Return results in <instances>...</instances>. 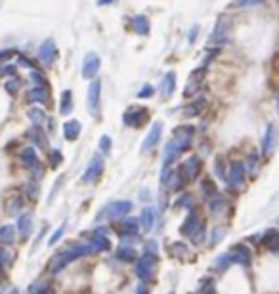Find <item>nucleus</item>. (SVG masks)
I'll use <instances>...</instances> for the list:
<instances>
[{"instance_id":"f257e3e1","label":"nucleus","mask_w":279,"mask_h":294,"mask_svg":"<svg viewBox=\"0 0 279 294\" xmlns=\"http://www.w3.org/2000/svg\"><path fill=\"white\" fill-rule=\"evenodd\" d=\"M193 132L195 128L193 126H178L174 134H172V140L166 144L164 147V159H162V170H168V166L174 161H178V157L182 153H186L190 149L191 142H193Z\"/></svg>"},{"instance_id":"f03ea898","label":"nucleus","mask_w":279,"mask_h":294,"mask_svg":"<svg viewBox=\"0 0 279 294\" xmlns=\"http://www.w3.org/2000/svg\"><path fill=\"white\" fill-rule=\"evenodd\" d=\"M90 254H96L90 241L88 243H77V245H71V247H67V249L56 252V254L50 258L48 269H50L52 273H58V271H61V269H65L69 264H73L75 260H79V258H82V256H90Z\"/></svg>"},{"instance_id":"7ed1b4c3","label":"nucleus","mask_w":279,"mask_h":294,"mask_svg":"<svg viewBox=\"0 0 279 294\" xmlns=\"http://www.w3.org/2000/svg\"><path fill=\"white\" fill-rule=\"evenodd\" d=\"M157 265H159V254L151 252V250H144V254L138 258L136 262V275L142 283H149L157 273Z\"/></svg>"},{"instance_id":"20e7f679","label":"nucleus","mask_w":279,"mask_h":294,"mask_svg":"<svg viewBox=\"0 0 279 294\" xmlns=\"http://www.w3.org/2000/svg\"><path fill=\"white\" fill-rule=\"evenodd\" d=\"M132 210V203L130 201H115L113 205L105 206L102 212L96 216V221H102L105 216H107V220H122L128 212Z\"/></svg>"},{"instance_id":"39448f33","label":"nucleus","mask_w":279,"mask_h":294,"mask_svg":"<svg viewBox=\"0 0 279 294\" xmlns=\"http://www.w3.org/2000/svg\"><path fill=\"white\" fill-rule=\"evenodd\" d=\"M228 184L235 191L245 187V184H247V168H245L243 162H234L230 166V170H228Z\"/></svg>"},{"instance_id":"423d86ee","label":"nucleus","mask_w":279,"mask_h":294,"mask_svg":"<svg viewBox=\"0 0 279 294\" xmlns=\"http://www.w3.org/2000/svg\"><path fill=\"white\" fill-rule=\"evenodd\" d=\"M147 118H149V111H147L146 107H138V105H132L126 113H124V124L126 126H130V128H140V126H144L147 122Z\"/></svg>"},{"instance_id":"0eeeda50","label":"nucleus","mask_w":279,"mask_h":294,"mask_svg":"<svg viewBox=\"0 0 279 294\" xmlns=\"http://www.w3.org/2000/svg\"><path fill=\"white\" fill-rule=\"evenodd\" d=\"M230 260H232V264L235 265H241V267H249L250 262H252V252L247 245H243V243H237L234 245L232 249H230Z\"/></svg>"},{"instance_id":"6e6552de","label":"nucleus","mask_w":279,"mask_h":294,"mask_svg":"<svg viewBox=\"0 0 279 294\" xmlns=\"http://www.w3.org/2000/svg\"><path fill=\"white\" fill-rule=\"evenodd\" d=\"M201 170H203V161L199 159V157H190L188 161L184 162L180 168H178V172H180V176L184 178L186 182H191V180H197V178L201 176Z\"/></svg>"},{"instance_id":"1a4fd4ad","label":"nucleus","mask_w":279,"mask_h":294,"mask_svg":"<svg viewBox=\"0 0 279 294\" xmlns=\"http://www.w3.org/2000/svg\"><path fill=\"white\" fill-rule=\"evenodd\" d=\"M113 231L117 233L120 239H128V237L138 235L140 231V220L138 218H128V220H122L113 225Z\"/></svg>"},{"instance_id":"9d476101","label":"nucleus","mask_w":279,"mask_h":294,"mask_svg":"<svg viewBox=\"0 0 279 294\" xmlns=\"http://www.w3.org/2000/svg\"><path fill=\"white\" fill-rule=\"evenodd\" d=\"M88 111L90 115L98 117L100 115V100H102V82L100 80H92L88 86Z\"/></svg>"},{"instance_id":"9b49d317","label":"nucleus","mask_w":279,"mask_h":294,"mask_svg":"<svg viewBox=\"0 0 279 294\" xmlns=\"http://www.w3.org/2000/svg\"><path fill=\"white\" fill-rule=\"evenodd\" d=\"M19 159H21V162L29 168V170H33V172H37L39 176L42 174V170H40V159H39V155H37V149L33 146H27L21 149V153H19Z\"/></svg>"},{"instance_id":"f8f14e48","label":"nucleus","mask_w":279,"mask_h":294,"mask_svg":"<svg viewBox=\"0 0 279 294\" xmlns=\"http://www.w3.org/2000/svg\"><path fill=\"white\" fill-rule=\"evenodd\" d=\"M203 227H205V223H203V220H201V216H199L195 210H191V214L186 218V221H184L182 227H180V233L191 239L197 231H201Z\"/></svg>"},{"instance_id":"ddd939ff","label":"nucleus","mask_w":279,"mask_h":294,"mask_svg":"<svg viewBox=\"0 0 279 294\" xmlns=\"http://www.w3.org/2000/svg\"><path fill=\"white\" fill-rule=\"evenodd\" d=\"M103 168H105L103 159L96 155V157L90 161L88 168H86V172L82 174V184H94V182H98V180H100V176L103 174Z\"/></svg>"},{"instance_id":"4468645a","label":"nucleus","mask_w":279,"mask_h":294,"mask_svg":"<svg viewBox=\"0 0 279 294\" xmlns=\"http://www.w3.org/2000/svg\"><path fill=\"white\" fill-rule=\"evenodd\" d=\"M278 140H279V132H278V128H276V124H268V126H266L264 140H262V153H264L266 157H270V155L276 151Z\"/></svg>"},{"instance_id":"2eb2a0df","label":"nucleus","mask_w":279,"mask_h":294,"mask_svg":"<svg viewBox=\"0 0 279 294\" xmlns=\"http://www.w3.org/2000/svg\"><path fill=\"white\" fill-rule=\"evenodd\" d=\"M100 65H102V59H100V56L98 54H88L86 58H84V61H82V76L84 78H94L96 74H98V71H100Z\"/></svg>"},{"instance_id":"dca6fc26","label":"nucleus","mask_w":279,"mask_h":294,"mask_svg":"<svg viewBox=\"0 0 279 294\" xmlns=\"http://www.w3.org/2000/svg\"><path fill=\"white\" fill-rule=\"evenodd\" d=\"M39 59L44 65H52L58 59V48L54 44V40H44L39 48Z\"/></svg>"},{"instance_id":"f3484780","label":"nucleus","mask_w":279,"mask_h":294,"mask_svg":"<svg viewBox=\"0 0 279 294\" xmlns=\"http://www.w3.org/2000/svg\"><path fill=\"white\" fill-rule=\"evenodd\" d=\"M161 134H162V122H153L151 130L147 132L146 140H144V144H142V149H144V151H151L153 147L159 146Z\"/></svg>"},{"instance_id":"a211bd4d","label":"nucleus","mask_w":279,"mask_h":294,"mask_svg":"<svg viewBox=\"0 0 279 294\" xmlns=\"http://www.w3.org/2000/svg\"><path fill=\"white\" fill-rule=\"evenodd\" d=\"M15 229H17V233L21 235L23 241H27L31 235V231H33V214H31V212L19 214V216H17V225H15Z\"/></svg>"},{"instance_id":"6ab92c4d","label":"nucleus","mask_w":279,"mask_h":294,"mask_svg":"<svg viewBox=\"0 0 279 294\" xmlns=\"http://www.w3.org/2000/svg\"><path fill=\"white\" fill-rule=\"evenodd\" d=\"M228 199L224 197V195H220V193H216L212 199H210V203H208V210H210V214L214 216V218H218V216H222L224 212H226V208H228Z\"/></svg>"},{"instance_id":"aec40b11","label":"nucleus","mask_w":279,"mask_h":294,"mask_svg":"<svg viewBox=\"0 0 279 294\" xmlns=\"http://www.w3.org/2000/svg\"><path fill=\"white\" fill-rule=\"evenodd\" d=\"M80 132H82V126H80V122L75 120V118L67 120V122L63 124V138H65L67 142H77Z\"/></svg>"},{"instance_id":"412c9836","label":"nucleus","mask_w":279,"mask_h":294,"mask_svg":"<svg viewBox=\"0 0 279 294\" xmlns=\"http://www.w3.org/2000/svg\"><path fill=\"white\" fill-rule=\"evenodd\" d=\"M174 88H176V74L170 71V73H166L162 76L159 92H161L162 98H170V96L174 94Z\"/></svg>"},{"instance_id":"4be33fe9","label":"nucleus","mask_w":279,"mask_h":294,"mask_svg":"<svg viewBox=\"0 0 279 294\" xmlns=\"http://www.w3.org/2000/svg\"><path fill=\"white\" fill-rule=\"evenodd\" d=\"M27 138L31 140L33 147H40V149H46V147H48V138L44 136L40 126H33L29 132H27Z\"/></svg>"},{"instance_id":"5701e85b","label":"nucleus","mask_w":279,"mask_h":294,"mask_svg":"<svg viewBox=\"0 0 279 294\" xmlns=\"http://www.w3.org/2000/svg\"><path fill=\"white\" fill-rule=\"evenodd\" d=\"M155 225V210L151 206H146L140 214V227L144 229V233H149Z\"/></svg>"},{"instance_id":"b1692460","label":"nucleus","mask_w":279,"mask_h":294,"mask_svg":"<svg viewBox=\"0 0 279 294\" xmlns=\"http://www.w3.org/2000/svg\"><path fill=\"white\" fill-rule=\"evenodd\" d=\"M27 102L44 105V103H48V90H46L44 86H33V88L27 92Z\"/></svg>"},{"instance_id":"393cba45","label":"nucleus","mask_w":279,"mask_h":294,"mask_svg":"<svg viewBox=\"0 0 279 294\" xmlns=\"http://www.w3.org/2000/svg\"><path fill=\"white\" fill-rule=\"evenodd\" d=\"M73 107H75L73 92H71V90H63V92H61V103H59V113H61L63 117H67V115H71Z\"/></svg>"},{"instance_id":"a878e982","label":"nucleus","mask_w":279,"mask_h":294,"mask_svg":"<svg viewBox=\"0 0 279 294\" xmlns=\"http://www.w3.org/2000/svg\"><path fill=\"white\" fill-rule=\"evenodd\" d=\"M262 245L272 252H279V231L278 229H268L262 239Z\"/></svg>"},{"instance_id":"bb28decb","label":"nucleus","mask_w":279,"mask_h":294,"mask_svg":"<svg viewBox=\"0 0 279 294\" xmlns=\"http://www.w3.org/2000/svg\"><path fill=\"white\" fill-rule=\"evenodd\" d=\"M15 235H17V229L14 225H10V223L0 225V245H14Z\"/></svg>"},{"instance_id":"cd10ccee","label":"nucleus","mask_w":279,"mask_h":294,"mask_svg":"<svg viewBox=\"0 0 279 294\" xmlns=\"http://www.w3.org/2000/svg\"><path fill=\"white\" fill-rule=\"evenodd\" d=\"M115 256H117V260L128 264V262L136 260V250H134V247H128V245H120L117 249V252H115Z\"/></svg>"},{"instance_id":"c85d7f7f","label":"nucleus","mask_w":279,"mask_h":294,"mask_svg":"<svg viewBox=\"0 0 279 294\" xmlns=\"http://www.w3.org/2000/svg\"><path fill=\"white\" fill-rule=\"evenodd\" d=\"M205 102L206 100H195V102H191L190 105H186L184 107V117H197V115H201V111H203V107H205Z\"/></svg>"},{"instance_id":"c756f323","label":"nucleus","mask_w":279,"mask_h":294,"mask_svg":"<svg viewBox=\"0 0 279 294\" xmlns=\"http://www.w3.org/2000/svg\"><path fill=\"white\" fill-rule=\"evenodd\" d=\"M27 294H54V293H52L50 283H46V281H35V283L29 285Z\"/></svg>"},{"instance_id":"7c9ffc66","label":"nucleus","mask_w":279,"mask_h":294,"mask_svg":"<svg viewBox=\"0 0 279 294\" xmlns=\"http://www.w3.org/2000/svg\"><path fill=\"white\" fill-rule=\"evenodd\" d=\"M132 25L134 31L138 35H147L149 33V19H147L146 15H136V17H132Z\"/></svg>"},{"instance_id":"2f4dec72","label":"nucleus","mask_w":279,"mask_h":294,"mask_svg":"<svg viewBox=\"0 0 279 294\" xmlns=\"http://www.w3.org/2000/svg\"><path fill=\"white\" fill-rule=\"evenodd\" d=\"M170 254H172V258H186L190 254V247L182 241H176L170 245Z\"/></svg>"},{"instance_id":"473e14b6","label":"nucleus","mask_w":279,"mask_h":294,"mask_svg":"<svg viewBox=\"0 0 279 294\" xmlns=\"http://www.w3.org/2000/svg\"><path fill=\"white\" fill-rule=\"evenodd\" d=\"M27 117L31 118V122H33L35 126H40V124L46 120L44 111H42L40 107H31L29 111H27Z\"/></svg>"},{"instance_id":"72a5a7b5","label":"nucleus","mask_w":279,"mask_h":294,"mask_svg":"<svg viewBox=\"0 0 279 294\" xmlns=\"http://www.w3.org/2000/svg\"><path fill=\"white\" fill-rule=\"evenodd\" d=\"M21 208H23V199L19 195H15L14 199H10V203H8V214L10 216H19Z\"/></svg>"},{"instance_id":"f704fd0d","label":"nucleus","mask_w":279,"mask_h":294,"mask_svg":"<svg viewBox=\"0 0 279 294\" xmlns=\"http://www.w3.org/2000/svg\"><path fill=\"white\" fill-rule=\"evenodd\" d=\"M12 260H14V256H12V252H8L6 249H0V275L6 271V267L12 264Z\"/></svg>"},{"instance_id":"c9c22d12","label":"nucleus","mask_w":279,"mask_h":294,"mask_svg":"<svg viewBox=\"0 0 279 294\" xmlns=\"http://www.w3.org/2000/svg\"><path fill=\"white\" fill-rule=\"evenodd\" d=\"M230 265H232V260H230V254H228V252L218 256V258L214 260V269H216V271H226Z\"/></svg>"},{"instance_id":"e433bc0d","label":"nucleus","mask_w":279,"mask_h":294,"mask_svg":"<svg viewBox=\"0 0 279 294\" xmlns=\"http://www.w3.org/2000/svg\"><path fill=\"white\" fill-rule=\"evenodd\" d=\"M203 193H205L208 199H212L216 193H218V187H216V184L210 180V178H205L203 180Z\"/></svg>"},{"instance_id":"4c0bfd02","label":"nucleus","mask_w":279,"mask_h":294,"mask_svg":"<svg viewBox=\"0 0 279 294\" xmlns=\"http://www.w3.org/2000/svg\"><path fill=\"white\" fill-rule=\"evenodd\" d=\"M214 172H216V176L220 178L222 182H228V170H226V164H224L222 157H218L216 162H214Z\"/></svg>"},{"instance_id":"58836bf2","label":"nucleus","mask_w":279,"mask_h":294,"mask_svg":"<svg viewBox=\"0 0 279 294\" xmlns=\"http://www.w3.org/2000/svg\"><path fill=\"white\" fill-rule=\"evenodd\" d=\"M65 229H67V221H63V223L59 225L58 229H56V231L52 233V237L48 239V245H50V247H54V245H58V243H59V239H61V237H63V233H65Z\"/></svg>"},{"instance_id":"ea45409f","label":"nucleus","mask_w":279,"mask_h":294,"mask_svg":"<svg viewBox=\"0 0 279 294\" xmlns=\"http://www.w3.org/2000/svg\"><path fill=\"white\" fill-rule=\"evenodd\" d=\"M226 231H228L226 227H220V225H216V227H214V231H212V237H210V239H212V241H210V247L218 245V243L222 241V237L226 235Z\"/></svg>"},{"instance_id":"a19ab883","label":"nucleus","mask_w":279,"mask_h":294,"mask_svg":"<svg viewBox=\"0 0 279 294\" xmlns=\"http://www.w3.org/2000/svg\"><path fill=\"white\" fill-rule=\"evenodd\" d=\"M61 162H63L61 151H59V149H52V151H50V164H52V168H58Z\"/></svg>"},{"instance_id":"79ce46f5","label":"nucleus","mask_w":279,"mask_h":294,"mask_svg":"<svg viewBox=\"0 0 279 294\" xmlns=\"http://www.w3.org/2000/svg\"><path fill=\"white\" fill-rule=\"evenodd\" d=\"M258 168H260V162H258V155H256V153H252V157H249V174H250V178L256 176Z\"/></svg>"},{"instance_id":"37998d69","label":"nucleus","mask_w":279,"mask_h":294,"mask_svg":"<svg viewBox=\"0 0 279 294\" xmlns=\"http://www.w3.org/2000/svg\"><path fill=\"white\" fill-rule=\"evenodd\" d=\"M25 191H27V197H29L31 201H37L39 199V185H37V182H29L25 185Z\"/></svg>"},{"instance_id":"c03bdc74","label":"nucleus","mask_w":279,"mask_h":294,"mask_svg":"<svg viewBox=\"0 0 279 294\" xmlns=\"http://www.w3.org/2000/svg\"><path fill=\"white\" fill-rule=\"evenodd\" d=\"M111 147H113L111 138H109V136H102V138H100V151H102L103 155H107V153L111 151Z\"/></svg>"},{"instance_id":"a18cd8bd","label":"nucleus","mask_w":279,"mask_h":294,"mask_svg":"<svg viewBox=\"0 0 279 294\" xmlns=\"http://www.w3.org/2000/svg\"><path fill=\"white\" fill-rule=\"evenodd\" d=\"M31 80L35 82V86H44V88L48 86L46 78H44V76H42L40 73H37V71H33V73H31Z\"/></svg>"},{"instance_id":"49530a36","label":"nucleus","mask_w":279,"mask_h":294,"mask_svg":"<svg viewBox=\"0 0 279 294\" xmlns=\"http://www.w3.org/2000/svg\"><path fill=\"white\" fill-rule=\"evenodd\" d=\"M19 84H21V82H19V78H12V80H8V82H6V90H8L10 94H15V92L19 90Z\"/></svg>"},{"instance_id":"de8ad7c7","label":"nucleus","mask_w":279,"mask_h":294,"mask_svg":"<svg viewBox=\"0 0 279 294\" xmlns=\"http://www.w3.org/2000/svg\"><path fill=\"white\" fill-rule=\"evenodd\" d=\"M61 184H63V176H59L58 180H56V184H54V187H52V193H50V197H48V203L54 201V197L58 195V189L61 187Z\"/></svg>"},{"instance_id":"09e8293b","label":"nucleus","mask_w":279,"mask_h":294,"mask_svg":"<svg viewBox=\"0 0 279 294\" xmlns=\"http://www.w3.org/2000/svg\"><path fill=\"white\" fill-rule=\"evenodd\" d=\"M182 205H191V197L188 195V193H184V195L178 199L176 203H174V206H176V208H180Z\"/></svg>"},{"instance_id":"8fccbe9b","label":"nucleus","mask_w":279,"mask_h":294,"mask_svg":"<svg viewBox=\"0 0 279 294\" xmlns=\"http://www.w3.org/2000/svg\"><path fill=\"white\" fill-rule=\"evenodd\" d=\"M151 96H153V88L149 84H146L144 88L138 92V98H151Z\"/></svg>"},{"instance_id":"3c124183","label":"nucleus","mask_w":279,"mask_h":294,"mask_svg":"<svg viewBox=\"0 0 279 294\" xmlns=\"http://www.w3.org/2000/svg\"><path fill=\"white\" fill-rule=\"evenodd\" d=\"M264 0H237V6L239 8H247V6H254V4H260Z\"/></svg>"},{"instance_id":"603ef678","label":"nucleus","mask_w":279,"mask_h":294,"mask_svg":"<svg viewBox=\"0 0 279 294\" xmlns=\"http://www.w3.org/2000/svg\"><path fill=\"white\" fill-rule=\"evenodd\" d=\"M197 33H199V27H193V29H191V33L188 35V40H190V44H193V42H195V38H197Z\"/></svg>"},{"instance_id":"864d4df0","label":"nucleus","mask_w":279,"mask_h":294,"mask_svg":"<svg viewBox=\"0 0 279 294\" xmlns=\"http://www.w3.org/2000/svg\"><path fill=\"white\" fill-rule=\"evenodd\" d=\"M0 73H2V74H10V76H12V74H15V65H6V67H4Z\"/></svg>"},{"instance_id":"5fc2aeb1","label":"nucleus","mask_w":279,"mask_h":294,"mask_svg":"<svg viewBox=\"0 0 279 294\" xmlns=\"http://www.w3.org/2000/svg\"><path fill=\"white\" fill-rule=\"evenodd\" d=\"M136 294H149V289H147L146 283H142V285L138 287V291H136Z\"/></svg>"},{"instance_id":"6e6d98bb","label":"nucleus","mask_w":279,"mask_h":294,"mask_svg":"<svg viewBox=\"0 0 279 294\" xmlns=\"http://www.w3.org/2000/svg\"><path fill=\"white\" fill-rule=\"evenodd\" d=\"M113 2H117V0H98L100 6H107V4H113Z\"/></svg>"},{"instance_id":"4d7b16f0","label":"nucleus","mask_w":279,"mask_h":294,"mask_svg":"<svg viewBox=\"0 0 279 294\" xmlns=\"http://www.w3.org/2000/svg\"><path fill=\"white\" fill-rule=\"evenodd\" d=\"M8 294H19V291L14 287V289H10V291H8Z\"/></svg>"},{"instance_id":"13d9d810","label":"nucleus","mask_w":279,"mask_h":294,"mask_svg":"<svg viewBox=\"0 0 279 294\" xmlns=\"http://www.w3.org/2000/svg\"><path fill=\"white\" fill-rule=\"evenodd\" d=\"M278 113H279V96H278Z\"/></svg>"},{"instance_id":"bf43d9fd","label":"nucleus","mask_w":279,"mask_h":294,"mask_svg":"<svg viewBox=\"0 0 279 294\" xmlns=\"http://www.w3.org/2000/svg\"><path fill=\"white\" fill-rule=\"evenodd\" d=\"M168 294H174V293H168Z\"/></svg>"}]
</instances>
